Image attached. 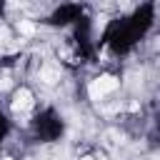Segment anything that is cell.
<instances>
[{
	"mask_svg": "<svg viewBox=\"0 0 160 160\" xmlns=\"http://www.w3.org/2000/svg\"><path fill=\"white\" fill-rule=\"evenodd\" d=\"M20 32H22V35H32V32H35V25L28 22V20H20Z\"/></svg>",
	"mask_w": 160,
	"mask_h": 160,
	"instance_id": "4",
	"label": "cell"
},
{
	"mask_svg": "<svg viewBox=\"0 0 160 160\" xmlns=\"http://www.w3.org/2000/svg\"><path fill=\"white\" fill-rule=\"evenodd\" d=\"M80 160H95V158H80Z\"/></svg>",
	"mask_w": 160,
	"mask_h": 160,
	"instance_id": "5",
	"label": "cell"
},
{
	"mask_svg": "<svg viewBox=\"0 0 160 160\" xmlns=\"http://www.w3.org/2000/svg\"><path fill=\"white\" fill-rule=\"evenodd\" d=\"M115 88H118V78H115V75H100V78L90 85V95H92L95 100H100L102 92H110V90H115Z\"/></svg>",
	"mask_w": 160,
	"mask_h": 160,
	"instance_id": "1",
	"label": "cell"
},
{
	"mask_svg": "<svg viewBox=\"0 0 160 160\" xmlns=\"http://www.w3.org/2000/svg\"><path fill=\"white\" fill-rule=\"evenodd\" d=\"M30 105H32V92H30V90H25V88H22V90H18V92H15V100H12V110H15V112H20V110H28Z\"/></svg>",
	"mask_w": 160,
	"mask_h": 160,
	"instance_id": "2",
	"label": "cell"
},
{
	"mask_svg": "<svg viewBox=\"0 0 160 160\" xmlns=\"http://www.w3.org/2000/svg\"><path fill=\"white\" fill-rule=\"evenodd\" d=\"M40 78H42L48 85H52V82H58V80H60V72H58L55 68H42V70H40Z\"/></svg>",
	"mask_w": 160,
	"mask_h": 160,
	"instance_id": "3",
	"label": "cell"
}]
</instances>
